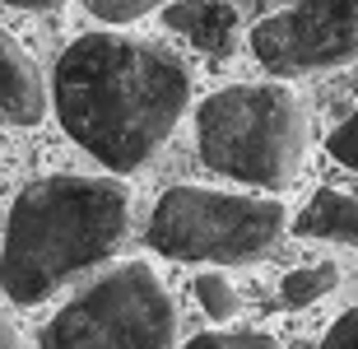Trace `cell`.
<instances>
[{
	"mask_svg": "<svg viewBox=\"0 0 358 349\" xmlns=\"http://www.w3.org/2000/svg\"><path fill=\"white\" fill-rule=\"evenodd\" d=\"M5 5H14V10H61V5H66V0H5Z\"/></svg>",
	"mask_w": 358,
	"mask_h": 349,
	"instance_id": "e0dca14e",
	"label": "cell"
},
{
	"mask_svg": "<svg viewBox=\"0 0 358 349\" xmlns=\"http://www.w3.org/2000/svg\"><path fill=\"white\" fill-rule=\"evenodd\" d=\"M163 24L205 56H233V47L242 38L238 10L228 0H177L163 10Z\"/></svg>",
	"mask_w": 358,
	"mask_h": 349,
	"instance_id": "ba28073f",
	"label": "cell"
},
{
	"mask_svg": "<svg viewBox=\"0 0 358 349\" xmlns=\"http://www.w3.org/2000/svg\"><path fill=\"white\" fill-rule=\"evenodd\" d=\"M252 56L270 75H321L358 61V0H293L252 28Z\"/></svg>",
	"mask_w": 358,
	"mask_h": 349,
	"instance_id": "8992f818",
	"label": "cell"
},
{
	"mask_svg": "<svg viewBox=\"0 0 358 349\" xmlns=\"http://www.w3.org/2000/svg\"><path fill=\"white\" fill-rule=\"evenodd\" d=\"M196 145L219 177L275 191L303 173L312 117L284 80L228 84L196 108Z\"/></svg>",
	"mask_w": 358,
	"mask_h": 349,
	"instance_id": "3957f363",
	"label": "cell"
},
{
	"mask_svg": "<svg viewBox=\"0 0 358 349\" xmlns=\"http://www.w3.org/2000/svg\"><path fill=\"white\" fill-rule=\"evenodd\" d=\"M317 349H358V308L340 312L331 322V331H326V340H321Z\"/></svg>",
	"mask_w": 358,
	"mask_h": 349,
	"instance_id": "9a60e30c",
	"label": "cell"
},
{
	"mask_svg": "<svg viewBox=\"0 0 358 349\" xmlns=\"http://www.w3.org/2000/svg\"><path fill=\"white\" fill-rule=\"evenodd\" d=\"M163 0H84V10L93 14V19H103V24L121 28V24H135V19H145V14H154Z\"/></svg>",
	"mask_w": 358,
	"mask_h": 349,
	"instance_id": "4fadbf2b",
	"label": "cell"
},
{
	"mask_svg": "<svg viewBox=\"0 0 358 349\" xmlns=\"http://www.w3.org/2000/svg\"><path fill=\"white\" fill-rule=\"evenodd\" d=\"M289 210L275 196L214 187H168L149 215L145 242L186 266H256L289 233Z\"/></svg>",
	"mask_w": 358,
	"mask_h": 349,
	"instance_id": "277c9868",
	"label": "cell"
},
{
	"mask_svg": "<svg viewBox=\"0 0 358 349\" xmlns=\"http://www.w3.org/2000/svg\"><path fill=\"white\" fill-rule=\"evenodd\" d=\"M182 349H279L275 336H266V331H256V326H214V331H205V336L186 340Z\"/></svg>",
	"mask_w": 358,
	"mask_h": 349,
	"instance_id": "7c38bea8",
	"label": "cell"
},
{
	"mask_svg": "<svg viewBox=\"0 0 358 349\" xmlns=\"http://www.w3.org/2000/svg\"><path fill=\"white\" fill-rule=\"evenodd\" d=\"M47 103L52 94L38 61L10 28H0V126H38L47 117Z\"/></svg>",
	"mask_w": 358,
	"mask_h": 349,
	"instance_id": "52a82bcc",
	"label": "cell"
},
{
	"mask_svg": "<svg viewBox=\"0 0 358 349\" xmlns=\"http://www.w3.org/2000/svg\"><path fill=\"white\" fill-rule=\"evenodd\" d=\"M131 238V187L121 177L52 173L19 191L0 242V289L38 308L56 289L117 261Z\"/></svg>",
	"mask_w": 358,
	"mask_h": 349,
	"instance_id": "7a4b0ae2",
	"label": "cell"
},
{
	"mask_svg": "<svg viewBox=\"0 0 358 349\" xmlns=\"http://www.w3.org/2000/svg\"><path fill=\"white\" fill-rule=\"evenodd\" d=\"M298 238H321V242H358V196H345L335 187H321L293 219Z\"/></svg>",
	"mask_w": 358,
	"mask_h": 349,
	"instance_id": "9c48e42d",
	"label": "cell"
},
{
	"mask_svg": "<svg viewBox=\"0 0 358 349\" xmlns=\"http://www.w3.org/2000/svg\"><path fill=\"white\" fill-rule=\"evenodd\" d=\"M38 349H177V303L149 261H121L42 326Z\"/></svg>",
	"mask_w": 358,
	"mask_h": 349,
	"instance_id": "5b68a950",
	"label": "cell"
},
{
	"mask_svg": "<svg viewBox=\"0 0 358 349\" xmlns=\"http://www.w3.org/2000/svg\"><path fill=\"white\" fill-rule=\"evenodd\" d=\"M61 131L107 173H140L191 112V70L177 52L121 33H84L52 75Z\"/></svg>",
	"mask_w": 358,
	"mask_h": 349,
	"instance_id": "6da1fadb",
	"label": "cell"
},
{
	"mask_svg": "<svg viewBox=\"0 0 358 349\" xmlns=\"http://www.w3.org/2000/svg\"><path fill=\"white\" fill-rule=\"evenodd\" d=\"M0 349H28L24 336H19V331L10 326V317H5V312H0Z\"/></svg>",
	"mask_w": 358,
	"mask_h": 349,
	"instance_id": "2e32d148",
	"label": "cell"
},
{
	"mask_svg": "<svg viewBox=\"0 0 358 349\" xmlns=\"http://www.w3.org/2000/svg\"><path fill=\"white\" fill-rule=\"evenodd\" d=\"M335 289H340V266L335 261H312V266H298L279 280V308L289 312L312 308L321 298H331Z\"/></svg>",
	"mask_w": 358,
	"mask_h": 349,
	"instance_id": "30bf717a",
	"label": "cell"
},
{
	"mask_svg": "<svg viewBox=\"0 0 358 349\" xmlns=\"http://www.w3.org/2000/svg\"><path fill=\"white\" fill-rule=\"evenodd\" d=\"M326 149H331L335 163H345V168H354L358 173V112L349 121H340L331 131V140H326Z\"/></svg>",
	"mask_w": 358,
	"mask_h": 349,
	"instance_id": "5bb4252c",
	"label": "cell"
},
{
	"mask_svg": "<svg viewBox=\"0 0 358 349\" xmlns=\"http://www.w3.org/2000/svg\"><path fill=\"white\" fill-rule=\"evenodd\" d=\"M196 303L205 308V317L219 322V326L238 317V289H233V280H228L224 270H205V275H196Z\"/></svg>",
	"mask_w": 358,
	"mask_h": 349,
	"instance_id": "8fae6325",
	"label": "cell"
}]
</instances>
